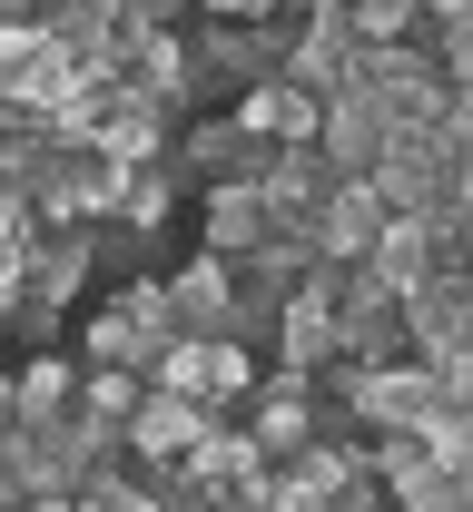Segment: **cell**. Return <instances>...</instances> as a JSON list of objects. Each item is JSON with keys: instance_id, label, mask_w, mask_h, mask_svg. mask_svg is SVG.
Instances as JSON below:
<instances>
[{"instance_id": "1", "label": "cell", "mask_w": 473, "mask_h": 512, "mask_svg": "<svg viewBox=\"0 0 473 512\" xmlns=\"http://www.w3.org/2000/svg\"><path fill=\"white\" fill-rule=\"evenodd\" d=\"M326 316H336V365H395L405 355V296H385L355 266H345V286L326 296Z\"/></svg>"}, {"instance_id": "2", "label": "cell", "mask_w": 473, "mask_h": 512, "mask_svg": "<svg viewBox=\"0 0 473 512\" xmlns=\"http://www.w3.org/2000/svg\"><path fill=\"white\" fill-rule=\"evenodd\" d=\"M178 188L198 178V188H217V178H257L267 168V138H247V128L227 119V109H207V119H188V128H168V158H158Z\"/></svg>"}, {"instance_id": "3", "label": "cell", "mask_w": 473, "mask_h": 512, "mask_svg": "<svg viewBox=\"0 0 473 512\" xmlns=\"http://www.w3.org/2000/svg\"><path fill=\"white\" fill-rule=\"evenodd\" d=\"M286 89H306V99H326L355 79V30H345L336 10H306V20H286V60H276Z\"/></svg>"}, {"instance_id": "4", "label": "cell", "mask_w": 473, "mask_h": 512, "mask_svg": "<svg viewBox=\"0 0 473 512\" xmlns=\"http://www.w3.org/2000/svg\"><path fill=\"white\" fill-rule=\"evenodd\" d=\"M99 276V227H30V247H20V286L40 296V306H60Z\"/></svg>"}, {"instance_id": "5", "label": "cell", "mask_w": 473, "mask_h": 512, "mask_svg": "<svg viewBox=\"0 0 473 512\" xmlns=\"http://www.w3.org/2000/svg\"><path fill=\"white\" fill-rule=\"evenodd\" d=\"M168 109H158V99H138V89H109V109H99V128H89V138H79V148H99V158H109V168H158V158H168Z\"/></svg>"}, {"instance_id": "6", "label": "cell", "mask_w": 473, "mask_h": 512, "mask_svg": "<svg viewBox=\"0 0 473 512\" xmlns=\"http://www.w3.org/2000/svg\"><path fill=\"white\" fill-rule=\"evenodd\" d=\"M198 424H207V404H188V394H138V414L119 424V453H129L138 473H158V463H178V453L198 444Z\"/></svg>"}, {"instance_id": "7", "label": "cell", "mask_w": 473, "mask_h": 512, "mask_svg": "<svg viewBox=\"0 0 473 512\" xmlns=\"http://www.w3.org/2000/svg\"><path fill=\"white\" fill-rule=\"evenodd\" d=\"M375 227H385V207H375V188H365V178H336V188H326L316 207H306V227H296V237H306L316 256H336V266H355Z\"/></svg>"}, {"instance_id": "8", "label": "cell", "mask_w": 473, "mask_h": 512, "mask_svg": "<svg viewBox=\"0 0 473 512\" xmlns=\"http://www.w3.org/2000/svg\"><path fill=\"white\" fill-rule=\"evenodd\" d=\"M168 325H178V335H227V325H237V276H227V256H188V266L168 276Z\"/></svg>"}, {"instance_id": "9", "label": "cell", "mask_w": 473, "mask_h": 512, "mask_svg": "<svg viewBox=\"0 0 473 512\" xmlns=\"http://www.w3.org/2000/svg\"><path fill=\"white\" fill-rule=\"evenodd\" d=\"M0 473H10V493H60L69 483V414L60 424H0Z\"/></svg>"}, {"instance_id": "10", "label": "cell", "mask_w": 473, "mask_h": 512, "mask_svg": "<svg viewBox=\"0 0 473 512\" xmlns=\"http://www.w3.org/2000/svg\"><path fill=\"white\" fill-rule=\"evenodd\" d=\"M316 109H326V99H306V89H286V79H257V89H237V99H227V119L247 128V138H267V148L316 138Z\"/></svg>"}, {"instance_id": "11", "label": "cell", "mask_w": 473, "mask_h": 512, "mask_svg": "<svg viewBox=\"0 0 473 512\" xmlns=\"http://www.w3.org/2000/svg\"><path fill=\"white\" fill-rule=\"evenodd\" d=\"M355 276H375L385 296L424 286V276H434V237H424V217H385V227L365 237V256H355Z\"/></svg>"}, {"instance_id": "12", "label": "cell", "mask_w": 473, "mask_h": 512, "mask_svg": "<svg viewBox=\"0 0 473 512\" xmlns=\"http://www.w3.org/2000/svg\"><path fill=\"white\" fill-rule=\"evenodd\" d=\"M198 237H207V256H237L267 237V207H257V188L247 178H217V188H198Z\"/></svg>"}, {"instance_id": "13", "label": "cell", "mask_w": 473, "mask_h": 512, "mask_svg": "<svg viewBox=\"0 0 473 512\" xmlns=\"http://www.w3.org/2000/svg\"><path fill=\"white\" fill-rule=\"evenodd\" d=\"M69 394H79V355H60V345H30V365L10 375V414H20V424H60Z\"/></svg>"}, {"instance_id": "14", "label": "cell", "mask_w": 473, "mask_h": 512, "mask_svg": "<svg viewBox=\"0 0 473 512\" xmlns=\"http://www.w3.org/2000/svg\"><path fill=\"white\" fill-rule=\"evenodd\" d=\"M267 335H276V365H296V375L336 365V316H326V296H286Z\"/></svg>"}, {"instance_id": "15", "label": "cell", "mask_w": 473, "mask_h": 512, "mask_svg": "<svg viewBox=\"0 0 473 512\" xmlns=\"http://www.w3.org/2000/svg\"><path fill=\"white\" fill-rule=\"evenodd\" d=\"M69 355H79V365H129V375H148V365H158V335H138L119 306H99V316L79 325V345H69Z\"/></svg>"}, {"instance_id": "16", "label": "cell", "mask_w": 473, "mask_h": 512, "mask_svg": "<svg viewBox=\"0 0 473 512\" xmlns=\"http://www.w3.org/2000/svg\"><path fill=\"white\" fill-rule=\"evenodd\" d=\"M50 158H60V138H50L40 119H10V128H0V188L30 197L40 178H50Z\"/></svg>"}, {"instance_id": "17", "label": "cell", "mask_w": 473, "mask_h": 512, "mask_svg": "<svg viewBox=\"0 0 473 512\" xmlns=\"http://www.w3.org/2000/svg\"><path fill=\"white\" fill-rule=\"evenodd\" d=\"M414 444H424L434 473H473V414H464V404H434V414L414 424Z\"/></svg>"}, {"instance_id": "18", "label": "cell", "mask_w": 473, "mask_h": 512, "mask_svg": "<svg viewBox=\"0 0 473 512\" xmlns=\"http://www.w3.org/2000/svg\"><path fill=\"white\" fill-rule=\"evenodd\" d=\"M336 20L355 30V50H395V40H414V30H424V20H414V0H345Z\"/></svg>"}, {"instance_id": "19", "label": "cell", "mask_w": 473, "mask_h": 512, "mask_svg": "<svg viewBox=\"0 0 473 512\" xmlns=\"http://www.w3.org/2000/svg\"><path fill=\"white\" fill-rule=\"evenodd\" d=\"M168 207H178V178H168V168H129V188H119V227L158 237V227H168Z\"/></svg>"}, {"instance_id": "20", "label": "cell", "mask_w": 473, "mask_h": 512, "mask_svg": "<svg viewBox=\"0 0 473 512\" xmlns=\"http://www.w3.org/2000/svg\"><path fill=\"white\" fill-rule=\"evenodd\" d=\"M395 512H473V473H414Z\"/></svg>"}, {"instance_id": "21", "label": "cell", "mask_w": 473, "mask_h": 512, "mask_svg": "<svg viewBox=\"0 0 473 512\" xmlns=\"http://www.w3.org/2000/svg\"><path fill=\"white\" fill-rule=\"evenodd\" d=\"M188 0H119V30H178Z\"/></svg>"}, {"instance_id": "22", "label": "cell", "mask_w": 473, "mask_h": 512, "mask_svg": "<svg viewBox=\"0 0 473 512\" xmlns=\"http://www.w3.org/2000/svg\"><path fill=\"white\" fill-rule=\"evenodd\" d=\"M30 227H40V217H30V197L0 188V247H30Z\"/></svg>"}, {"instance_id": "23", "label": "cell", "mask_w": 473, "mask_h": 512, "mask_svg": "<svg viewBox=\"0 0 473 512\" xmlns=\"http://www.w3.org/2000/svg\"><path fill=\"white\" fill-rule=\"evenodd\" d=\"M20 296H30V286H20V247H0V316H10Z\"/></svg>"}, {"instance_id": "24", "label": "cell", "mask_w": 473, "mask_h": 512, "mask_svg": "<svg viewBox=\"0 0 473 512\" xmlns=\"http://www.w3.org/2000/svg\"><path fill=\"white\" fill-rule=\"evenodd\" d=\"M20 512H79V493H69V483L60 493H20Z\"/></svg>"}, {"instance_id": "25", "label": "cell", "mask_w": 473, "mask_h": 512, "mask_svg": "<svg viewBox=\"0 0 473 512\" xmlns=\"http://www.w3.org/2000/svg\"><path fill=\"white\" fill-rule=\"evenodd\" d=\"M414 20H464V0H414Z\"/></svg>"}, {"instance_id": "26", "label": "cell", "mask_w": 473, "mask_h": 512, "mask_svg": "<svg viewBox=\"0 0 473 512\" xmlns=\"http://www.w3.org/2000/svg\"><path fill=\"white\" fill-rule=\"evenodd\" d=\"M0 20H40V0H0Z\"/></svg>"}, {"instance_id": "27", "label": "cell", "mask_w": 473, "mask_h": 512, "mask_svg": "<svg viewBox=\"0 0 473 512\" xmlns=\"http://www.w3.org/2000/svg\"><path fill=\"white\" fill-rule=\"evenodd\" d=\"M276 10H296V20H306V10H345V0H276Z\"/></svg>"}, {"instance_id": "28", "label": "cell", "mask_w": 473, "mask_h": 512, "mask_svg": "<svg viewBox=\"0 0 473 512\" xmlns=\"http://www.w3.org/2000/svg\"><path fill=\"white\" fill-rule=\"evenodd\" d=\"M0 424H20V414H10V375H0Z\"/></svg>"}, {"instance_id": "29", "label": "cell", "mask_w": 473, "mask_h": 512, "mask_svg": "<svg viewBox=\"0 0 473 512\" xmlns=\"http://www.w3.org/2000/svg\"><path fill=\"white\" fill-rule=\"evenodd\" d=\"M0 128H10V89H0Z\"/></svg>"}, {"instance_id": "30", "label": "cell", "mask_w": 473, "mask_h": 512, "mask_svg": "<svg viewBox=\"0 0 473 512\" xmlns=\"http://www.w3.org/2000/svg\"><path fill=\"white\" fill-rule=\"evenodd\" d=\"M217 512H257V503H217Z\"/></svg>"}, {"instance_id": "31", "label": "cell", "mask_w": 473, "mask_h": 512, "mask_svg": "<svg viewBox=\"0 0 473 512\" xmlns=\"http://www.w3.org/2000/svg\"><path fill=\"white\" fill-rule=\"evenodd\" d=\"M10 512H20V503H10Z\"/></svg>"}]
</instances>
